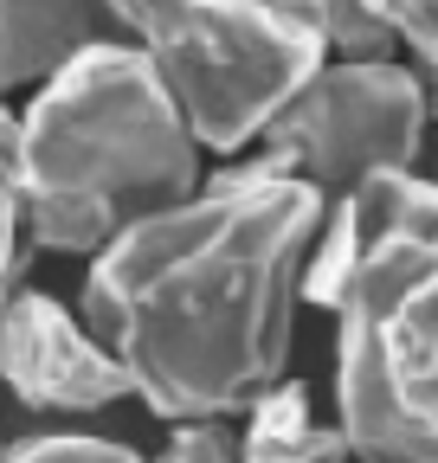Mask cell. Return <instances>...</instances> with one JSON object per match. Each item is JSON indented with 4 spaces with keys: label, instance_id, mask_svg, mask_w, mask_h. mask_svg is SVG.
Returning <instances> with one entry per match:
<instances>
[{
    "label": "cell",
    "instance_id": "6da1fadb",
    "mask_svg": "<svg viewBox=\"0 0 438 463\" xmlns=\"http://www.w3.org/2000/svg\"><path fill=\"white\" fill-rule=\"evenodd\" d=\"M322 194L264 161L219 167L187 200L110 239L84 270V328L161 419H233L284 380L297 264Z\"/></svg>",
    "mask_w": 438,
    "mask_h": 463
},
{
    "label": "cell",
    "instance_id": "7a4b0ae2",
    "mask_svg": "<svg viewBox=\"0 0 438 463\" xmlns=\"http://www.w3.org/2000/svg\"><path fill=\"white\" fill-rule=\"evenodd\" d=\"M33 251L97 258L123 225L200 187V142L129 39H90L20 109Z\"/></svg>",
    "mask_w": 438,
    "mask_h": 463
},
{
    "label": "cell",
    "instance_id": "3957f363",
    "mask_svg": "<svg viewBox=\"0 0 438 463\" xmlns=\"http://www.w3.org/2000/svg\"><path fill=\"white\" fill-rule=\"evenodd\" d=\"M328 316L348 457L438 463V245L374 232Z\"/></svg>",
    "mask_w": 438,
    "mask_h": 463
},
{
    "label": "cell",
    "instance_id": "277c9868",
    "mask_svg": "<svg viewBox=\"0 0 438 463\" xmlns=\"http://www.w3.org/2000/svg\"><path fill=\"white\" fill-rule=\"evenodd\" d=\"M117 33L175 90L200 148L239 155L316 65L322 14L316 0H103Z\"/></svg>",
    "mask_w": 438,
    "mask_h": 463
},
{
    "label": "cell",
    "instance_id": "5b68a950",
    "mask_svg": "<svg viewBox=\"0 0 438 463\" xmlns=\"http://www.w3.org/2000/svg\"><path fill=\"white\" fill-rule=\"evenodd\" d=\"M425 136V84L394 58L316 65L258 129L264 167L297 174L322 200L348 194L374 167H413Z\"/></svg>",
    "mask_w": 438,
    "mask_h": 463
},
{
    "label": "cell",
    "instance_id": "8992f818",
    "mask_svg": "<svg viewBox=\"0 0 438 463\" xmlns=\"http://www.w3.org/2000/svg\"><path fill=\"white\" fill-rule=\"evenodd\" d=\"M0 380L26 399L33 412H97L129 392V373L110 347L39 289L0 297Z\"/></svg>",
    "mask_w": 438,
    "mask_h": 463
},
{
    "label": "cell",
    "instance_id": "52a82bcc",
    "mask_svg": "<svg viewBox=\"0 0 438 463\" xmlns=\"http://www.w3.org/2000/svg\"><path fill=\"white\" fill-rule=\"evenodd\" d=\"M110 33L117 20L103 0H0V97L52 78L71 52Z\"/></svg>",
    "mask_w": 438,
    "mask_h": 463
},
{
    "label": "cell",
    "instance_id": "ba28073f",
    "mask_svg": "<svg viewBox=\"0 0 438 463\" xmlns=\"http://www.w3.org/2000/svg\"><path fill=\"white\" fill-rule=\"evenodd\" d=\"M239 463H348V438H342V425L309 419V386L303 380H271L245 405Z\"/></svg>",
    "mask_w": 438,
    "mask_h": 463
},
{
    "label": "cell",
    "instance_id": "9c48e42d",
    "mask_svg": "<svg viewBox=\"0 0 438 463\" xmlns=\"http://www.w3.org/2000/svg\"><path fill=\"white\" fill-rule=\"evenodd\" d=\"M33 239H26V167H20V109L0 97V277L26 283Z\"/></svg>",
    "mask_w": 438,
    "mask_h": 463
},
{
    "label": "cell",
    "instance_id": "30bf717a",
    "mask_svg": "<svg viewBox=\"0 0 438 463\" xmlns=\"http://www.w3.org/2000/svg\"><path fill=\"white\" fill-rule=\"evenodd\" d=\"M322 14V39L342 58H394V33L374 20L367 0H316Z\"/></svg>",
    "mask_w": 438,
    "mask_h": 463
},
{
    "label": "cell",
    "instance_id": "8fae6325",
    "mask_svg": "<svg viewBox=\"0 0 438 463\" xmlns=\"http://www.w3.org/2000/svg\"><path fill=\"white\" fill-rule=\"evenodd\" d=\"M367 7L394 33V45H406L425 65V78L438 84V0H367Z\"/></svg>",
    "mask_w": 438,
    "mask_h": 463
},
{
    "label": "cell",
    "instance_id": "7c38bea8",
    "mask_svg": "<svg viewBox=\"0 0 438 463\" xmlns=\"http://www.w3.org/2000/svg\"><path fill=\"white\" fill-rule=\"evenodd\" d=\"M0 463H142L129 444H110V438H78V431H45L26 438L14 450H0Z\"/></svg>",
    "mask_w": 438,
    "mask_h": 463
},
{
    "label": "cell",
    "instance_id": "4fadbf2b",
    "mask_svg": "<svg viewBox=\"0 0 438 463\" xmlns=\"http://www.w3.org/2000/svg\"><path fill=\"white\" fill-rule=\"evenodd\" d=\"M148 463H239V438L226 431V419H187L168 438V450Z\"/></svg>",
    "mask_w": 438,
    "mask_h": 463
},
{
    "label": "cell",
    "instance_id": "5bb4252c",
    "mask_svg": "<svg viewBox=\"0 0 438 463\" xmlns=\"http://www.w3.org/2000/svg\"><path fill=\"white\" fill-rule=\"evenodd\" d=\"M7 289H20V283H14V277H0V297H7Z\"/></svg>",
    "mask_w": 438,
    "mask_h": 463
},
{
    "label": "cell",
    "instance_id": "9a60e30c",
    "mask_svg": "<svg viewBox=\"0 0 438 463\" xmlns=\"http://www.w3.org/2000/svg\"><path fill=\"white\" fill-rule=\"evenodd\" d=\"M425 116H438V97H425Z\"/></svg>",
    "mask_w": 438,
    "mask_h": 463
}]
</instances>
